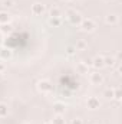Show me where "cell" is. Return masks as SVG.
<instances>
[{
  "label": "cell",
  "instance_id": "obj_1",
  "mask_svg": "<svg viewBox=\"0 0 122 124\" xmlns=\"http://www.w3.org/2000/svg\"><path fill=\"white\" fill-rule=\"evenodd\" d=\"M52 88H53V85H52V82H50V81H47V79H42V81H39V82H37V90H39L42 94L50 93V91H52Z\"/></svg>",
  "mask_w": 122,
  "mask_h": 124
},
{
  "label": "cell",
  "instance_id": "obj_2",
  "mask_svg": "<svg viewBox=\"0 0 122 124\" xmlns=\"http://www.w3.org/2000/svg\"><path fill=\"white\" fill-rule=\"evenodd\" d=\"M81 28H82V31L83 32H93L95 31V28H96V25H95V22L92 20V19H82V22H81V25H79Z\"/></svg>",
  "mask_w": 122,
  "mask_h": 124
},
{
  "label": "cell",
  "instance_id": "obj_3",
  "mask_svg": "<svg viewBox=\"0 0 122 124\" xmlns=\"http://www.w3.org/2000/svg\"><path fill=\"white\" fill-rule=\"evenodd\" d=\"M68 19H69V22H70L72 25L78 26V25H81V22H82L83 17H82L79 13H76V12H73V10H69V12H68Z\"/></svg>",
  "mask_w": 122,
  "mask_h": 124
},
{
  "label": "cell",
  "instance_id": "obj_4",
  "mask_svg": "<svg viewBox=\"0 0 122 124\" xmlns=\"http://www.w3.org/2000/svg\"><path fill=\"white\" fill-rule=\"evenodd\" d=\"M45 10H46V7H45L43 3H33V4H32V13H33L34 16H40V15H43Z\"/></svg>",
  "mask_w": 122,
  "mask_h": 124
},
{
  "label": "cell",
  "instance_id": "obj_5",
  "mask_svg": "<svg viewBox=\"0 0 122 124\" xmlns=\"http://www.w3.org/2000/svg\"><path fill=\"white\" fill-rule=\"evenodd\" d=\"M89 81H91L93 85H101L103 82V75L99 74V72H92L91 77H89Z\"/></svg>",
  "mask_w": 122,
  "mask_h": 124
},
{
  "label": "cell",
  "instance_id": "obj_6",
  "mask_svg": "<svg viewBox=\"0 0 122 124\" xmlns=\"http://www.w3.org/2000/svg\"><path fill=\"white\" fill-rule=\"evenodd\" d=\"M86 105H88V108H91V110H96V108L101 107V101H99L98 97H89L88 101H86Z\"/></svg>",
  "mask_w": 122,
  "mask_h": 124
},
{
  "label": "cell",
  "instance_id": "obj_7",
  "mask_svg": "<svg viewBox=\"0 0 122 124\" xmlns=\"http://www.w3.org/2000/svg\"><path fill=\"white\" fill-rule=\"evenodd\" d=\"M13 56V51L10 49V48H3V49H0V59L1 61H7V59H10Z\"/></svg>",
  "mask_w": 122,
  "mask_h": 124
},
{
  "label": "cell",
  "instance_id": "obj_8",
  "mask_svg": "<svg viewBox=\"0 0 122 124\" xmlns=\"http://www.w3.org/2000/svg\"><path fill=\"white\" fill-rule=\"evenodd\" d=\"M92 66L93 68H96V69H101V68H103L105 66V63H103V56H95L93 59H92Z\"/></svg>",
  "mask_w": 122,
  "mask_h": 124
},
{
  "label": "cell",
  "instance_id": "obj_9",
  "mask_svg": "<svg viewBox=\"0 0 122 124\" xmlns=\"http://www.w3.org/2000/svg\"><path fill=\"white\" fill-rule=\"evenodd\" d=\"M105 23H106V25H111V26L116 25V23H118V16L114 15V13L106 15V16H105Z\"/></svg>",
  "mask_w": 122,
  "mask_h": 124
},
{
  "label": "cell",
  "instance_id": "obj_10",
  "mask_svg": "<svg viewBox=\"0 0 122 124\" xmlns=\"http://www.w3.org/2000/svg\"><path fill=\"white\" fill-rule=\"evenodd\" d=\"M65 110H66V107L63 102H55L53 104V113L55 114H65Z\"/></svg>",
  "mask_w": 122,
  "mask_h": 124
},
{
  "label": "cell",
  "instance_id": "obj_11",
  "mask_svg": "<svg viewBox=\"0 0 122 124\" xmlns=\"http://www.w3.org/2000/svg\"><path fill=\"white\" fill-rule=\"evenodd\" d=\"M88 48V42L85 39H78L76 40V45H75V49L76 51H85Z\"/></svg>",
  "mask_w": 122,
  "mask_h": 124
},
{
  "label": "cell",
  "instance_id": "obj_12",
  "mask_svg": "<svg viewBox=\"0 0 122 124\" xmlns=\"http://www.w3.org/2000/svg\"><path fill=\"white\" fill-rule=\"evenodd\" d=\"M76 71H78L79 74H89V66H88L85 62H79V63L76 65Z\"/></svg>",
  "mask_w": 122,
  "mask_h": 124
},
{
  "label": "cell",
  "instance_id": "obj_13",
  "mask_svg": "<svg viewBox=\"0 0 122 124\" xmlns=\"http://www.w3.org/2000/svg\"><path fill=\"white\" fill-rule=\"evenodd\" d=\"M13 32V26L10 23H4V25H0V33L3 35H10Z\"/></svg>",
  "mask_w": 122,
  "mask_h": 124
},
{
  "label": "cell",
  "instance_id": "obj_14",
  "mask_svg": "<svg viewBox=\"0 0 122 124\" xmlns=\"http://www.w3.org/2000/svg\"><path fill=\"white\" fill-rule=\"evenodd\" d=\"M10 19H12V16L7 12H0V25L10 23Z\"/></svg>",
  "mask_w": 122,
  "mask_h": 124
},
{
  "label": "cell",
  "instance_id": "obj_15",
  "mask_svg": "<svg viewBox=\"0 0 122 124\" xmlns=\"http://www.w3.org/2000/svg\"><path fill=\"white\" fill-rule=\"evenodd\" d=\"M103 63H105V66L112 68V66H115V65H116V61H115V58H114V56H103Z\"/></svg>",
  "mask_w": 122,
  "mask_h": 124
},
{
  "label": "cell",
  "instance_id": "obj_16",
  "mask_svg": "<svg viewBox=\"0 0 122 124\" xmlns=\"http://www.w3.org/2000/svg\"><path fill=\"white\" fill-rule=\"evenodd\" d=\"M49 25L53 28H59L62 25V19L61 17H49Z\"/></svg>",
  "mask_w": 122,
  "mask_h": 124
},
{
  "label": "cell",
  "instance_id": "obj_17",
  "mask_svg": "<svg viewBox=\"0 0 122 124\" xmlns=\"http://www.w3.org/2000/svg\"><path fill=\"white\" fill-rule=\"evenodd\" d=\"M7 114H9V107H7V104H4V102H0V118L6 117Z\"/></svg>",
  "mask_w": 122,
  "mask_h": 124
},
{
  "label": "cell",
  "instance_id": "obj_18",
  "mask_svg": "<svg viewBox=\"0 0 122 124\" xmlns=\"http://www.w3.org/2000/svg\"><path fill=\"white\" fill-rule=\"evenodd\" d=\"M49 15H50V17H61L62 10L59 9V7H52L50 12H49Z\"/></svg>",
  "mask_w": 122,
  "mask_h": 124
},
{
  "label": "cell",
  "instance_id": "obj_19",
  "mask_svg": "<svg viewBox=\"0 0 122 124\" xmlns=\"http://www.w3.org/2000/svg\"><path fill=\"white\" fill-rule=\"evenodd\" d=\"M52 124H66L63 114H56V116L53 117V121H52Z\"/></svg>",
  "mask_w": 122,
  "mask_h": 124
},
{
  "label": "cell",
  "instance_id": "obj_20",
  "mask_svg": "<svg viewBox=\"0 0 122 124\" xmlns=\"http://www.w3.org/2000/svg\"><path fill=\"white\" fill-rule=\"evenodd\" d=\"M103 97L106 100H114V88H106L103 91Z\"/></svg>",
  "mask_w": 122,
  "mask_h": 124
},
{
  "label": "cell",
  "instance_id": "obj_21",
  "mask_svg": "<svg viewBox=\"0 0 122 124\" xmlns=\"http://www.w3.org/2000/svg\"><path fill=\"white\" fill-rule=\"evenodd\" d=\"M121 98H122L121 90H119V88H114V100H119V101H121Z\"/></svg>",
  "mask_w": 122,
  "mask_h": 124
},
{
  "label": "cell",
  "instance_id": "obj_22",
  "mask_svg": "<svg viewBox=\"0 0 122 124\" xmlns=\"http://www.w3.org/2000/svg\"><path fill=\"white\" fill-rule=\"evenodd\" d=\"M75 52H76V49H75V46H72V45H70V46H68V48H66V55H69V56H72V55H73Z\"/></svg>",
  "mask_w": 122,
  "mask_h": 124
},
{
  "label": "cell",
  "instance_id": "obj_23",
  "mask_svg": "<svg viewBox=\"0 0 122 124\" xmlns=\"http://www.w3.org/2000/svg\"><path fill=\"white\" fill-rule=\"evenodd\" d=\"M3 6H4L6 9H10V7L14 6V1H13V0H4V1H3Z\"/></svg>",
  "mask_w": 122,
  "mask_h": 124
},
{
  "label": "cell",
  "instance_id": "obj_24",
  "mask_svg": "<svg viewBox=\"0 0 122 124\" xmlns=\"http://www.w3.org/2000/svg\"><path fill=\"white\" fill-rule=\"evenodd\" d=\"M72 124H83V121H82V118H73Z\"/></svg>",
  "mask_w": 122,
  "mask_h": 124
},
{
  "label": "cell",
  "instance_id": "obj_25",
  "mask_svg": "<svg viewBox=\"0 0 122 124\" xmlns=\"http://www.w3.org/2000/svg\"><path fill=\"white\" fill-rule=\"evenodd\" d=\"M0 72H4V63L0 62Z\"/></svg>",
  "mask_w": 122,
  "mask_h": 124
},
{
  "label": "cell",
  "instance_id": "obj_26",
  "mask_svg": "<svg viewBox=\"0 0 122 124\" xmlns=\"http://www.w3.org/2000/svg\"><path fill=\"white\" fill-rule=\"evenodd\" d=\"M62 1H65V3H69V1H73V0H62Z\"/></svg>",
  "mask_w": 122,
  "mask_h": 124
},
{
  "label": "cell",
  "instance_id": "obj_27",
  "mask_svg": "<svg viewBox=\"0 0 122 124\" xmlns=\"http://www.w3.org/2000/svg\"><path fill=\"white\" fill-rule=\"evenodd\" d=\"M1 78H3V72H0V81H1Z\"/></svg>",
  "mask_w": 122,
  "mask_h": 124
},
{
  "label": "cell",
  "instance_id": "obj_28",
  "mask_svg": "<svg viewBox=\"0 0 122 124\" xmlns=\"http://www.w3.org/2000/svg\"><path fill=\"white\" fill-rule=\"evenodd\" d=\"M45 124H52V121H47V123H45Z\"/></svg>",
  "mask_w": 122,
  "mask_h": 124
},
{
  "label": "cell",
  "instance_id": "obj_29",
  "mask_svg": "<svg viewBox=\"0 0 122 124\" xmlns=\"http://www.w3.org/2000/svg\"><path fill=\"white\" fill-rule=\"evenodd\" d=\"M103 1H111V0H103Z\"/></svg>",
  "mask_w": 122,
  "mask_h": 124
},
{
  "label": "cell",
  "instance_id": "obj_30",
  "mask_svg": "<svg viewBox=\"0 0 122 124\" xmlns=\"http://www.w3.org/2000/svg\"><path fill=\"white\" fill-rule=\"evenodd\" d=\"M0 35H1V33H0ZM0 39H1V36H0Z\"/></svg>",
  "mask_w": 122,
  "mask_h": 124
}]
</instances>
